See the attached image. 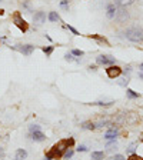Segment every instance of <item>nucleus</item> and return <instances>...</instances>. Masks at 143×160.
<instances>
[{
    "label": "nucleus",
    "instance_id": "obj_1",
    "mask_svg": "<svg viewBox=\"0 0 143 160\" xmlns=\"http://www.w3.org/2000/svg\"><path fill=\"white\" fill-rule=\"evenodd\" d=\"M125 37L130 42H133V43H140L143 40V30L137 26H133V27H129L126 29L125 32Z\"/></svg>",
    "mask_w": 143,
    "mask_h": 160
},
{
    "label": "nucleus",
    "instance_id": "obj_2",
    "mask_svg": "<svg viewBox=\"0 0 143 160\" xmlns=\"http://www.w3.org/2000/svg\"><path fill=\"white\" fill-rule=\"evenodd\" d=\"M12 20H13L14 26L17 27V29L20 30V32H23V33H26L27 30H29V23H27L26 20L22 17V14H20V12H14L13 16H12Z\"/></svg>",
    "mask_w": 143,
    "mask_h": 160
},
{
    "label": "nucleus",
    "instance_id": "obj_3",
    "mask_svg": "<svg viewBox=\"0 0 143 160\" xmlns=\"http://www.w3.org/2000/svg\"><path fill=\"white\" fill-rule=\"evenodd\" d=\"M69 149V144H67V139H63V140H59L56 144H54L53 147H52V150H53L54 153V159H60V157H63L64 152Z\"/></svg>",
    "mask_w": 143,
    "mask_h": 160
},
{
    "label": "nucleus",
    "instance_id": "obj_4",
    "mask_svg": "<svg viewBox=\"0 0 143 160\" xmlns=\"http://www.w3.org/2000/svg\"><path fill=\"white\" fill-rule=\"evenodd\" d=\"M96 63L100 66H110V64H116V59L109 54H99L96 57Z\"/></svg>",
    "mask_w": 143,
    "mask_h": 160
},
{
    "label": "nucleus",
    "instance_id": "obj_5",
    "mask_svg": "<svg viewBox=\"0 0 143 160\" xmlns=\"http://www.w3.org/2000/svg\"><path fill=\"white\" fill-rule=\"evenodd\" d=\"M122 72H123V69L120 66H117V64H110L106 69V74L109 79H116V77H119L120 74H122Z\"/></svg>",
    "mask_w": 143,
    "mask_h": 160
},
{
    "label": "nucleus",
    "instance_id": "obj_6",
    "mask_svg": "<svg viewBox=\"0 0 143 160\" xmlns=\"http://www.w3.org/2000/svg\"><path fill=\"white\" fill-rule=\"evenodd\" d=\"M10 47L14 49V50H17V52H20V53L24 54V56H30L34 50L33 44H17V46H10Z\"/></svg>",
    "mask_w": 143,
    "mask_h": 160
},
{
    "label": "nucleus",
    "instance_id": "obj_7",
    "mask_svg": "<svg viewBox=\"0 0 143 160\" xmlns=\"http://www.w3.org/2000/svg\"><path fill=\"white\" fill-rule=\"evenodd\" d=\"M127 19H129V13L126 12V9H125V7L117 9V13H116L115 20H116V22H119V23H125Z\"/></svg>",
    "mask_w": 143,
    "mask_h": 160
},
{
    "label": "nucleus",
    "instance_id": "obj_8",
    "mask_svg": "<svg viewBox=\"0 0 143 160\" xmlns=\"http://www.w3.org/2000/svg\"><path fill=\"white\" fill-rule=\"evenodd\" d=\"M117 136H119V129H117V127H115V126L110 127L106 133H105V139H106V140H115Z\"/></svg>",
    "mask_w": 143,
    "mask_h": 160
},
{
    "label": "nucleus",
    "instance_id": "obj_9",
    "mask_svg": "<svg viewBox=\"0 0 143 160\" xmlns=\"http://www.w3.org/2000/svg\"><path fill=\"white\" fill-rule=\"evenodd\" d=\"M116 13H117V6L115 3H110L107 4L106 7V16L109 17V19H115L116 17Z\"/></svg>",
    "mask_w": 143,
    "mask_h": 160
},
{
    "label": "nucleus",
    "instance_id": "obj_10",
    "mask_svg": "<svg viewBox=\"0 0 143 160\" xmlns=\"http://www.w3.org/2000/svg\"><path fill=\"white\" fill-rule=\"evenodd\" d=\"M33 22L36 24H43L46 22V13L44 12H36L33 14Z\"/></svg>",
    "mask_w": 143,
    "mask_h": 160
},
{
    "label": "nucleus",
    "instance_id": "obj_11",
    "mask_svg": "<svg viewBox=\"0 0 143 160\" xmlns=\"http://www.w3.org/2000/svg\"><path fill=\"white\" fill-rule=\"evenodd\" d=\"M89 39H93V40H96L99 44H102V46H110V43H109V40L106 39V37H103V36H99V34H89Z\"/></svg>",
    "mask_w": 143,
    "mask_h": 160
},
{
    "label": "nucleus",
    "instance_id": "obj_12",
    "mask_svg": "<svg viewBox=\"0 0 143 160\" xmlns=\"http://www.w3.org/2000/svg\"><path fill=\"white\" fill-rule=\"evenodd\" d=\"M30 137H32L34 142H44V140H46V134L42 133L40 130H37V132H33V133H30Z\"/></svg>",
    "mask_w": 143,
    "mask_h": 160
},
{
    "label": "nucleus",
    "instance_id": "obj_13",
    "mask_svg": "<svg viewBox=\"0 0 143 160\" xmlns=\"http://www.w3.org/2000/svg\"><path fill=\"white\" fill-rule=\"evenodd\" d=\"M27 157V152L24 149H17L14 154V160H24Z\"/></svg>",
    "mask_w": 143,
    "mask_h": 160
},
{
    "label": "nucleus",
    "instance_id": "obj_14",
    "mask_svg": "<svg viewBox=\"0 0 143 160\" xmlns=\"http://www.w3.org/2000/svg\"><path fill=\"white\" fill-rule=\"evenodd\" d=\"M113 3L116 4L117 7H126V6H130V4H133L135 0H113Z\"/></svg>",
    "mask_w": 143,
    "mask_h": 160
},
{
    "label": "nucleus",
    "instance_id": "obj_15",
    "mask_svg": "<svg viewBox=\"0 0 143 160\" xmlns=\"http://www.w3.org/2000/svg\"><path fill=\"white\" fill-rule=\"evenodd\" d=\"M106 149H107V152H115V150L117 149V142H116V139H115V140H109V143L106 144Z\"/></svg>",
    "mask_w": 143,
    "mask_h": 160
},
{
    "label": "nucleus",
    "instance_id": "obj_16",
    "mask_svg": "<svg viewBox=\"0 0 143 160\" xmlns=\"http://www.w3.org/2000/svg\"><path fill=\"white\" fill-rule=\"evenodd\" d=\"M92 160H105V152H92Z\"/></svg>",
    "mask_w": 143,
    "mask_h": 160
},
{
    "label": "nucleus",
    "instance_id": "obj_17",
    "mask_svg": "<svg viewBox=\"0 0 143 160\" xmlns=\"http://www.w3.org/2000/svg\"><path fill=\"white\" fill-rule=\"evenodd\" d=\"M47 19H49L50 22H53V23H56V22H59V20H60V16L57 14V12H50L49 16H47Z\"/></svg>",
    "mask_w": 143,
    "mask_h": 160
},
{
    "label": "nucleus",
    "instance_id": "obj_18",
    "mask_svg": "<svg viewBox=\"0 0 143 160\" xmlns=\"http://www.w3.org/2000/svg\"><path fill=\"white\" fill-rule=\"evenodd\" d=\"M82 129H84V130H94V129H96V124H94L93 122H84V123H82Z\"/></svg>",
    "mask_w": 143,
    "mask_h": 160
},
{
    "label": "nucleus",
    "instance_id": "obj_19",
    "mask_svg": "<svg viewBox=\"0 0 143 160\" xmlns=\"http://www.w3.org/2000/svg\"><path fill=\"white\" fill-rule=\"evenodd\" d=\"M126 96L129 97V99H137V97H140V94L132 89H126Z\"/></svg>",
    "mask_w": 143,
    "mask_h": 160
},
{
    "label": "nucleus",
    "instance_id": "obj_20",
    "mask_svg": "<svg viewBox=\"0 0 143 160\" xmlns=\"http://www.w3.org/2000/svg\"><path fill=\"white\" fill-rule=\"evenodd\" d=\"M53 50H54V47H53V46H46V47H42V52H43V53L46 54L47 57H49L50 54L53 53Z\"/></svg>",
    "mask_w": 143,
    "mask_h": 160
},
{
    "label": "nucleus",
    "instance_id": "obj_21",
    "mask_svg": "<svg viewBox=\"0 0 143 160\" xmlns=\"http://www.w3.org/2000/svg\"><path fill=\"white\" fill-rule=\"evenodd\" d=\"M73 154H74V152L72 149H67L66 152H64V154H63V159H66V160H69V159H72V157H73Z\"/></svg>",
    "mask_w": 143,
    "mask_h": 160
},
{
    "label": "nucleus",
    "instance_id": "obj_22",
    "mask_svg": "<svg viewBox=\"0 0 143 160\" xmlns=\"http://www.w3.org/2000/svg\"><path fill=\"white\" fill-rule=\"evenodd\" d=\"M89 104H94V106H102V107H109L113 104V102H107V103H103V102H94V103H89Z\"/></svg>",
    "mask_w": 143,
    "mask_h": 160
},
{
    "label": "nucleus",
    "instance_id": "obj_23",
    "mask_svg": "<svg viewBox=\"0 0 143 160\" xmlns=\"http://www.w3.org/2000/svg\"><path fill=\"white\" fill-rule=\"evenodd\" d=\"M22 6H23V9H26L27 12H29V13L32 12V3H30L29 0H24L23 3H22Z\"/></svg>",
    "mask_w": 143,
    "mask_h": 160
},
{
    "label": "nucleus",
    "instance_id": "obj_24",
    "mask_svg": "<svg viewBox=\"0 0 143 160\" xmlns=\"http://www.w3.org/2000/svg\"><path fill=\"white\" fill-rule=\"evenodd\" d=\"M44 160H54V153H53V150H52V149H50L49 152L44 154Z\"/></svg>",
    "mask_w": 143,
    "mask_h": 160
},
{
    "label": "nucleus",
    "instance_id": "obj_25",
    "mask_svg": "<svg viewBox=\"0 0 143 160\" xmlns=\"http://www.w3.org/2000/svg\"><path fill=\"white\" fill-rule=\"evenodd\" d=\"M64 27H66V29L69 30V32H72V33H73L74 36H80V33H79V32H77L76 29H74L73 26H69V24H66V26H64Z\"/></svg>",
    "mask_w": 143,
    "mask_h": 160
},
{
    "label": "nucleus",
    "instance_id": "obj_26",
    "mask_svg": "<svg viewBox=\"0 0 143 160\" xmlns=\"http://www.w3.org/2000/svg\"><path fill=\"white\" fill-rule=\"evenodd\" d=\"M70 53L73 54V56H84V52L83 50H79V49H73Z\"/></svg>",
    "mask_w": 143,
    "mask_h": 160
},
{
    "label": "nucleus",
    "instance_id": "obj_27",
    "mask_svg": "<svg viewBox=\"0 0 143 160\" xmlns=\"http://www.w3.org/2000/svg\"><path fill=\"white\" fill-rule=\"evenodd\" d=\"M136 146H137V143H132L129 146V149H126L127 150V153L129 154H133L135 153V150H136Z\"/></svg>",
    "mask_w": 143,
    "mask_h": 160
},
{
    "label": "nucleus",
    "instance_id": "obj_28",
    "mask_svg": "<svg viewBox=\"0 0 143 160\" xmlns=\"http://www.w3.org/2000/svg\"><path fill=\"white\" fill-rule=\"evenodd\" d=\"M127 160H143V157L139 156L137 153H133V154H130V156L127 157Z\"/></svg>",
    "mask_w": 143,
    "mask_h": 160
},
{
    "label": "nucleus",
    "instance_id": "obj_29",
    "mask_svg": "<svg viewBox=\"0 0 143 160\" xmlns=\"http://www.w3.org/2000/svg\"><path fill=\"white\" fill-rule=\"evenodd\" d=\"M37 130H40V126H39V124H32V126H29V132H30V133H33V132H37Z\"/></svg>",
    "mask_w": 143,
    "mask_h": 160
},
{
    "label": "nucleus",
    "instance_id": "obj_30",
    "mask_svg": "<svg viewBox=\"0 0 143 160\" xmlns=\"http://www.w3.org/2000/svg\"><path fill=\"white\" fill-rule=\"evenodd\" d=\"M64 60H66V62H73V60H74L73 54H72V53H66V54H64Z\"/></svg>",
    "mask_w": 143,
    "mask_h": 160
},
{
    "label": "nucleus",
    "instance_id": "obj_31",
    "mask_svg": "<svg viewBox=\"0 0 143 160\" xmlns=\"http://www.w3.org/2000/svg\"><path fill=\"white\" fill-rule=\"evenodd\" d=\"M60 6L63 7V9L69 10V0H62V2H60Z\"/></svg>",
    "mask_w": 143,
    "mask_h": 160
},
{
    "label": "nucleus",
    "instance_id": "obj_32",
    "mask_svg": "<svg viewBox=\"0 0 143 160\" xmlns=\"http://www.w3.org/2000/svg\"><path fill=\"white\" fill-rule=\"evenodd\" d=\"M110 160H126V159H125V157L122 156V154H115V156L112 157Z\"/></svg>",
    "mask_w": 143,
    "mask_h": 160
},
{
    "label": "nucleus",
    "instance_id": "obj_33",
    "mask_svg": "<svg viewBox=\"0 0 143 160\" xmlns=\"http://www.w3.org/2000/svg\"><path fill=\"white\" fill-rule=\"evenodd\" d=\"M77 152H79V153H80V152H82V153H83V152H86V150H87V147L86 146H83V144H80V146H77Z\"/></svg>",
    "mask_w": 143,
    "mask_h": 160
},
{
    "label": "nucleus",
    "instance_id": "obj_34",
    "mask_svg": "<svg viewBox=\"0 0 143 160\" xmlns=\"http://www.w3.org/2000/svg\"><path fill=\"white\" fill-rule=\"evenodd\" d=\"M67 144H69V147H73L74 146V139H73V137H69V139H67Z\"/></svg>",
    "mask_w": 143,
    "mask_h": 160
},
{
    "label": "nucleus",
    "instance_id": "obj_35",
    "mask_svg": "<svg viewBox=\"0 0 143 160\" xmlns=\"http://www.w3.org/2000/svg\"><path fill=\"white\" fill-rule=\"evenodd\" d=\"M89 70H90V72H96L97 66H96V64H92V66H89Z\"/></svg>",
    "mask_w": 143,
    "mask_h": 160
},
{
    "label": "nucleus",
    "instance_id": "obj_36",
    "mask_svg": "<svg viewBox=\"0 0 143 160\" xmlns=\"http://www.w3.org/2000/svg\"><path fill=\"white\" fill-rule=\"evenodd\" d=\"M3 157H4V149L0 147V159H3Z\"/></svg>",
    "mask_w": 143,
    "mask_h": 160
},
{
    "label": "nucleus",
    "instance_id": "obj_37",
    "mask_svg": "<svg viewBox=\"0 0 143 160\" xmlns=\"http://www.w3.org/2000/svg\"><path fill=\"white\" fill-rule=\"evenodd\" d=\"M139 69H140V72H143V63L139 64Z\"/></svg>",
    "mask_w": 143,
    "mask_h": 160
},
{
    "label": "nucleus",
    "instance_id": "obj_38",
    "mask_svg": "<svg viewBox=\"0 0 143 160\" xmlns=\"http://www.w3.org/2000/svg\"><path fill=\"white\" fill-rule=\"evenodd\" d=\"M140 142H143V134H142V137H140Z\"/></svg>",
    "mask_w": 143,
    "mask_h": 160
},
{
    "label": "nucleus",
    "instance_id": "obj_39",
    "mask_svg": "<svg viewBox=\"0 0 143 160\" xmlns=\"http://www.w3.org/2000/svg\"><path fill=\"white\" fill-rule=\"evenodd\" d=\"M0 2H3V0H0Z\"/></svg>",
    "mask_w": 143,
    "mask_h": 160
}]
</instances>
